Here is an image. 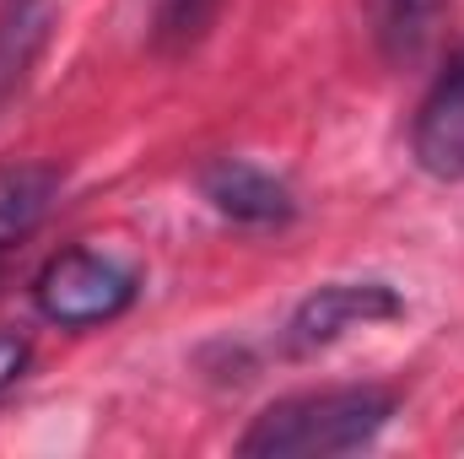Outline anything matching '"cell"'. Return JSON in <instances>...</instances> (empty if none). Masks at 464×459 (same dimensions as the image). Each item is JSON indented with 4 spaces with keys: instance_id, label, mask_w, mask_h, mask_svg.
<instances>
[{
    "instance_id": "5",
    "label": "cell",
    "mask_w": 464,
    "mask_h": 459,
    "mask_svg": "<svg viewBox=\"0 0 464 459\" xmlns=\"http://www.w3.org/2000/svg\"><path fill=\"white\" fill-rule=\"evenodd\" d=\"M200 195L232 217V222H248V228H270V222H286L292 217V190L281 179H270L265 168L243 162V157H222L200 173Z\"/></svg>"
},
{
    "instance_id": "2",
    "label": "cell",
    "mask_w": 464,
    "mask_h": 459,
    "mask_svg": "<svg viewBox=\"0 0 464 459\" xmlns=\"http://www.w3.org/2000/svg\"><path fill=\"white\" fill-rule=\"evenodd\" d=\"M135 292H140L135 270L119 265L114 254H98V249H60L33 281L38 314L49 325H65V330L109 325L135 303Z\"/></svg>"
},
{
    "instance_id": "3",
    "label": "cell",
    "mask_w": 464,
    "mask_h": 459,
    "mask_svg": "<svg viewBox=\"0 0 464 459\" xmlns=\"http://www.w3.org/2000/svg\"><path fill=\"white\" fill-rule=\"evenodd\" d=\"M405 303L389 281H330L319 292H308L286 325V346L303 356V351H324L351 330H367V325H383L394 319Z\"/></svg>"
},
{
    "instance_id": "8",
    "label": "cell",
    "mask_w": 464,
    "mask_h": 459,
    "mask_svg": "<svg viewBox=\"0 0 464 459\" xmlns=\"http://www.w3.org/2000/svg\"><path fill=\"white\" fill-rule=\"evenodd\" d=\"M49 38V0H0V103L27 82Z\"/></svg>"
},
{
    "instance_id": "1",
    "label": "cell",
    "mask_w": 464,
    "mask_h": 459,
    "mask_svg": "<svg viewBox=\"0 0 464 459\" xmlns=\"http://www.w3.org/2000/svg\"><path fill=\"white\" fill-rule=\"evenodd\" d=\"M394 416V395L378 384L351 389H314L276 400L254 416V427L237 438V454L259 459H314V454H351L372 444Z\"/></svg>"
},
{
    "instance_id": "10",
    "label": "cell",
    "mask_w": 464,
    "mask_h": 459,
    "mask_svg": "<svg viewBox=\"0 0 464 459\" xmlns=\"http://www.w3.org/2000/svg\"><path fill=\"white\" fill-rule=\"evenodd\" d=\"M27 356H33V346L22 336H11V330H0V395L27 373Z\"/></svg>"
},
{
    "instance_id": "6",
    "label": "cell",
    "mask_w": 464,
    "mask_h": 459,
    "mask_svg": "<svg viewBox=\"0 0 464 459\" xmlns=\"http://www.w3.org/2000/svg\"><path fill=\"white\" fill-rule=\"evenodd\" d=\"M60 184H65V173L54 162H33V157L0 162V259L22 238H33V232L44 228V217L60 200Z\"/></svg>"
},
{
    "instance_id": "7",
    "label": "cell",
    "mask_w": 464,
    "mask_h": 459,
    "mask_svg": "<svg viewBox=\"0 0 464 459\" xmlns=\"http://www.w3.org/2000/svg\"><path fill=\"white\" fill-rule=\"evenodd\" d=\"M443 22V0H367V33L383 60L411 65Z\"/></svg>"
},
{
    "instance_id": "4",
    "label": "cell",
    "mask_w": 464,
    "mask_h": 459,
    "mask_svg": "<svg viewBox=\"0 0 464 459\" xmlns=\"http://www.w3.org/2000/svg\"><path fill=\"white\" fill-rule=\"evenodd\" d=\"M411 151H416L421 173L449 179V184L464 179V49L421 98L416 124H411Z\"/></svg>"
},
{
    "instance_id": "9",
    "label": "cell",
    "mask_w": 464,
    "mask_h": 459,
    "mask_svg": "<svg viewBox=\"0 0 464 459\" xmlns=\"http://www.w3.org/2000/svg\"><path fill=\"white\" fill-rule=\"evenodd\" d=\"M217 5H222V0H151V44H157L162 54L195 49V44L211 33Z\"/></svg>"
}]
</instances>
